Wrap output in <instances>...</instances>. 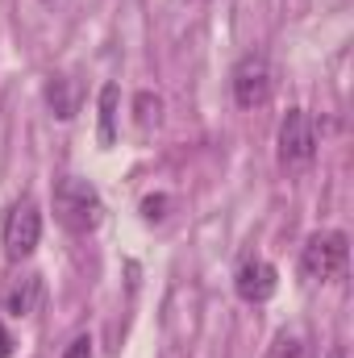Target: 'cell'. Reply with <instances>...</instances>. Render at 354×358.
Instances as JSON below:
<instances>
[{"label":"cell","instance_id":"1","mask_svg":"<svg viewBox=\"0 0 354 358\" xmlns=\"http://www.w3.org/2000/svg\"><path fill=\"white\" fill-rule=\"evenodd\" d=\"M55 221L67 234H92L104 221V200H100L92 179L63 176L55 183Z\"/></svg>","mask_w":354,"mask_h":358},{"label":"cell","instance_id":"2","mask_svg":"<svg viewBox=\"0 0 354 358\" xmlns=\"http://www.w3.org/2000/svg\"><path fill=\"white\" fill-rule=\"evenodd\" d=\"M346 263H351V238L342 229H317L304 250H300V275L309 283H334L346 275Z\"/></svg>","mask_w":354,"mask_h":358},{"label":"cell","instance_id":"3","mask_svg":"<svg viewBox=\"0 0 354 358\" xmlns=\"http://www.w3.org/2000/svg\"><path fill=\"white\" fill-rule=\"evenodd\" d=\"M229 92H234V104L246 108V113L263 108L267 100H271V92H275V71H271V59H267L263 50H250V55H242V59L234 63Z\"/></svg>","mask_w":354,"mask_h":358},{"label":"cell","instance_id":"4","mask_svg":"<svg viewBox=\"0 0 354 358\" xmlns=\"http://www.w3.org/2000/svg\"><path fill=\"white\" fill-rule=\"evenodd\" d=\"M275 142H279V163H283L288 171L313 167V159H317V125H313V117H309L304 108H288V113H283Z\"/></svg>","mask_w":354,"mask_h":358},{"label":"cell","instance_id":"5","mask_svg":"<svg viewBox=\"0 0 354 358\" xmlns=\"http://www.w3.org/2000/svg\"><path fill=\"white\" fill-rule=\"evenodd\" d=\"M42 242V208L34 196H21L13 200L8 217H4V255L8 263H25Z\"/></svg>","mask_w":354,"mask_h":358},{"label":"cell","instance_id":"6","mask_svg":"<svg viewBox=\"0 0 354 358\" xmlns=\"http://www.w3.org/2000/svg\"><path fill=\"white\" fill-rule=\"evenodd\" d=\"M275 287H279V271H275V263H267L259 255H246L234 271V292L246 304H267L275 296Z\"/></svg>","mask_w":354,"mask_h":358},{"label":"cell","instance_id":"7","mask_svg":"<svg viewBox=\"0 0 354 358\" xmlns=\"http://www.w3.org/2000/svg\"><path fill=\"white\" fill-rule=\"evenodd\" d=\"M38 304H42V275L38 271L13 275L8 287H4V308L13 317H29V313H38Z\"/></svg>","mask_w":354,"mask_h":358},{"label":"cell","instance_id":"8","mask_svg":"<svg viewBox=\"0 0 354 358\" xmlns=\"http://www.w3.org/2000/svg\"><path fill=\"white\" fill-rule=\"evenodd\" d=\"M80 80H71V76H50L46 80V108H50V117H59V121H71L76 113H80Z\"/></svg>","mask_w":354,"mask_h":358},{"label":"cell","instance_id":"9","mask_svg":"<svg viewBox=\"0 0 354 358\" xmlns=\"http://www.w3.org/2000/svg\"><path fill=\"white\" fill-rule=\"evenodd\" d=\"M117 100H121V88L117 84H104L100 88V146H113L117 142Z\"/></svg>","mask_w":354,"mask_h":358},{"label":"cell","instance_id":"10","mask_svg":"<svg viewBox=\"0 0 354 358\" xmlns=\"http://www.w3.org/2000/svg\"><path fill=\"white\" fill-rule=\"evenodd\" d=\"M134 121H138V129H155V125L163 121V100H159L155 92H138V100H134Z\"/></svg>","mask_w":354,"mask_h":358},{"label":"cell","instance_id":"11","mask_svg":"<svg viewBox=\"0 0 354 358\" xmlns=\"http://www.w3.org/2000/svg\"><path fill=\"white\" fill-rule=\"evenodd\" d=\"M263 358H300V338H296V334H288V329H283V334H275V342L267 346Z\"/></svg>","mask_w":354,"mask_h":358},{"label":"cell","instance_id":"12","mask_svg":"<svg viewBox=\"0 0 354 358\" xmlns=\"http://www.w3.org/2000/svg\"><path fill=\"white\" fill-rule=\"evenodd\" d=\"M63 358H96V342H92V334H80V338L63 350Z\"/></svg>","mask_w":354,"mask_h":358},{"label":"cell","instance_id":"13","mask_svg":"<svg viewBox=\"0 0 354 358\" xmlns=\"http://www.w3.org/2000/svg\"><path fill=\"white\" fill-rule=\"evenodd\" d=\"M167 204H171L167 196H146V200H142V217H146V221H163V217H167V213H163Z\"/></svg>","mask_w":354,"mask_h":358},{"label":"cell","instance_id":"14","mask_svg":"<svg viewBox=\"0 0 354 358\" xmlns=\"http://www.w3.org/2000/svg\"><path fill=\"white\" fill-rule=\"evenodd\" d=\"M0 358H13V334L4 329V321H0Z\"/></svg>","mask_w":354,"mask_h":358},{"label":"cell","instance_id":"15","mask_svg":"<svg viewBox=\"0 0 354 358\" xmlns=\"http://www.w3.org/2000/svg\"><path fill=\"white\" fill-rule=\"evenodd\" d=\"M325 358H346V350H342V346H334V350H330Z\"/></svg>","mask_w":354,"mask_h":358}]
</instances>
